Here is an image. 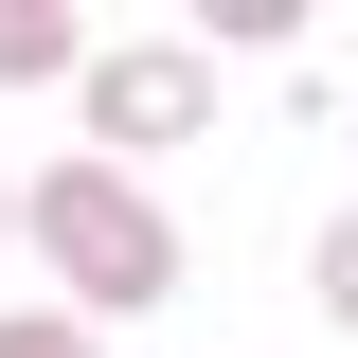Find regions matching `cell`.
<instances>
[{
  "instance_id": "cell-1",
  "label": "cell",
  "mask_w": 358,
  "mask_h": 358,
  "mask_svg": "<svg viewBox=\"0 0 358 358\" xmlns=\"http://www.w3.org/2000/svg\"><path fill=\"white\" fill-rule=\"evenodd\" d=\"M18 233H36V251H54V287H72V305H108V322L179 305V233H162V197H143V179H108V162L18 179Z\"/></svg>"
},
{
  "instance_id": "cell-2",
  "label": "cell",
  "mask_w": 358,
  "mask_h": 358,
  "mask_svg": "<svg viewBox=\"0 0 358 358\" xmlns=\"http://www.w3.org/2000/svg\"><path fill=\"white\" fill-rule=\"evenodd\" d=\"M72 90H90V162H162L215 126V54H179V36H108Z\"/></svg>"
},
{
  "instance_id": "cell-3",
  "label": "cell",
  "mask_w": 358,
  "mask_h": 358,
  "mask_svg": "<svg viewBox=\"0 0 358 358\" xmlns=\"http://www.w3.org/2000/svg\"><path fill=\"white\" fill-rule=\"evenodd\" d=\"M90 72V18L72 0H0V90H72Z\"/></svg>"
},
{
  "instance_id": "cell-4",
  "label": "cell",
  "mask_w": 358,
  "mask_h": 358,
  "mask_svg": "<svg viewBox=\"0 0 358 358\" xmlns=\"http://www.w3.org/2000/svg\"><path fill=\"white\" fill-rule=\"evenodd\" d=\"M305 287H322V322H341V341H358V215H341V233H322V251H305Z\"/></svg>"
},
{
  "instance_id": "cell-5",
  "label": "cell",
  "mask_w": 358,
  "mask_h": 358,
  "mask_svg": "<svg viewBox=\"0 0 358 358\" xmlns=\"http://www.w3.org/2000/svg\"><path fill=\"white\" fill-rule=\"evenodd\" d=\"M0 358H108L90 322H0Z\"/></svg>"
},
{
  "instance_id": "cell-6",
  "label": "cell",
  "mask_w": 358,
  "mask_h": 358,
  "mask_svg": "<svg viewBox=\"0 0 358 358\" xmlns=\"http://www.w3.org/2000/svg\"><path fill=\"white\" fill-rule=\"evenodd\" d=\"M0 233H18V179H0Z\"/></svg>"
}]
</instances>
